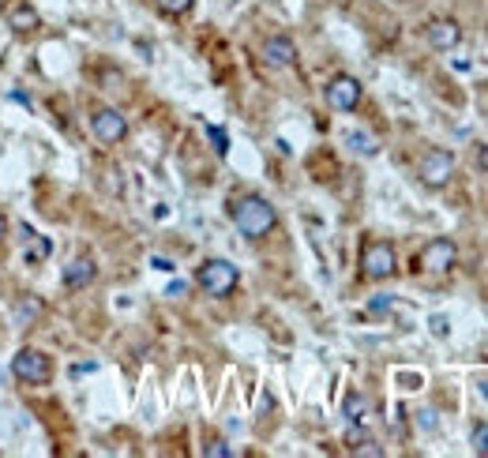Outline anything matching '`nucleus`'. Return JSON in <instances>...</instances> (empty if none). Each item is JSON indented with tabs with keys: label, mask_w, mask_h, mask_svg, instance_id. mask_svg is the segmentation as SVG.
<instances>
[{
	"label": "nucleus",
	"mask_w": 488,
	"mask_h": 458,
	"mask_svg": "<svg viewBox=\"0 0 488 458\" xmlns=\"http://www.w3.org/2000/svg\"><path fill=\"white\" fill-rule=\"evenodd\" d=\"M361 271L364 278H372V282H379V278H391L398 271V259H394V248L387 241H368L364 252H361Z\"/></svg>",
	"instance_id": "3"
},
{
	"label": "nucleus",
	"mask_w": 488,
	"mask_h": 458,
	"mask_svg": "<svg viewBox=\"0 0 488 458\" xmlns=\"http://www.w3.org/2000/svg\"><path fill=\"white\" fill-rule=\"evenodd\" d=\"M158 8L166 11V16H184L191 8V0H158Z\"/></svg>",
	"instance_id": "18"
},
{
	"label": "nucleus",
	"mask_w": 488,
	"mask_h": 458,
	"mask_svg": "<svg viewBox=\"0 0 488 458\" xmlns=\"http://www.w3.org/2000/svg\"><path fill=\"white\" fill-rule=\"evenodd\" d=\"M432 331H436V334H447V319L436 316V319H432Z\"/></svg>",
	"instance_id": "23"
},
{
	"label": "nucleus",
	"mask_w": 488,
	"mask_h": 458,
	"mask_svg": "<svg viewBox=\"0 0 488 458\" xmlns=\"http://www.w3.org/2000/svg\"><path fill=\"white\" fill-rule=\"evenodd\" d=\"M346 143L353 146V151H361V154H376V151H379L376 139H372V136H364V131H349Z\"/></svg>",
	"instance_id": "15"
},
{
	"label": "nucleus",
	"mask_w": 488,
	"mask_h": 458,
	"mask_svg": "<svg viewBox=\"0 0 488 458\" xmlns=\"http://www.w3.org/2000/svg\"><path fill=\"white\" fill-rule=\"evenodd\" d=\"M417 263H421V271H428V274H447L458 263V248H454L451 237H436V241H428L421 248Z\"/></svg>",
	"instance_id": "4"
},
{
	"label": "nucleus",
	"mask_w": 488,
	"mask_h": 458,
	"mask_svg": "<svg viewBox=\"0 0 488 458\" xmlns=\"http://www.w3.org/2000/svg\"><path fill=\"white\" fill-rule=\"evenodd\" d=\"M473 451H477V454H488V424H477V428H473Z\"/></svg>",
	"instance_id": "19"
},
{
	"label": "nucleus",
	"mask_w": 488,
	"mask_h": 458,
	"mask_svg": "<svg viewBox=\"0 0 488 458\" xmlns=\"http://www.w3.org/2000/svg\"><path fill=\"white\" fill-rule=\"evenodd\" d=\"M196 282L203 293H211V297H229L236 289V282H241V274H236V267L229 259H206L196 274Z\"/></svg>",
	"instance_id": "2"
},
{
	"label": "nucleus",
	"mask_w": 488,
	"mask_h": 458,
	"mask_svg": "<svg viewBox=\"0 0 488 458\" xmlns=\"http://www.w3.org/2000/svg\"><path fill=\"white\" fill-rule=\"evenodd\" d=\"M357 101H361V83L353 76H334L327 83V106L331 109L349 113V109H357Z\"/></svg>",
	"instance_id": "8"
},
{
	"label": "nucleus",
	"mask_w": 488,
	"mask_h": 458,
	"mask_svg": "<svg viewBox=\"0 0 488 458\" xmlns=\"http://www.w3.org/2000/svg\"><path fill=\"white\" fill-rule=\"evenodd\" d=\"M206 139L214 143V151H218V154H226V151H229V136H226V131H221L218 124H206Z\"/></svg>",
	"instance_id": "17"
},
{
	"label": "nucleus",
	"mask_w": 488,
	"mask_h": 458,
	"mask_svg": "<svg viewBox=\"0 0 488 458\" xmlns=\"http://www.w3.org/2000/svg\"><path fill=\"white\" fill-rule=\"evenodd\" d=\"M349 451H353V454H361V458H379V454H383V447H379L376 439H368V436L357 439V443H349Z\"/></svg>",
	"instance_id": "16"
},
{
	"label": "nucleus",
	"mask_w": 488,
	"mask_h": 458,
	"mask_svg": "<svg viewBox=\"0 0 488 458\" xmlns=\"http://www.w3.org/2000/svg\"><path fill=\"white\" fill-rule=\"evenodd\" d=\"M473 158H477V166H481V169H488V146L477 143V154H473Z\"/></svg>",
	"instance_id": "22"
},
{
	"label": "nucleus",
	"mask_w": 488,
	"mask_h": 458,
	"mask_svg": "<svg viewBox=\"0 0 488 458\" xmlns=\"http://www.w3.org/2000/svg\"><path fill=\"white\" fill-rule=\"evenodd\" d=\"M4 19L11 31H19V34H31L41 26V16H38V8L31 4V0H11V4L4 8Z\"/></svg>",
	"instance_id": "9"
},
{
	"label": "nucleus",
	"mask_w": 488,
	"mask_h": 458,
	"mask_svg": "<svg viewBox=\"0 0 488 458\" xmlns=\"http://www.w3.org/2000/svg\"><path fill=\"white\" fill-rule=\"evenodd\" d=\"M151 263H154V267H158V271H173V263H169V259H161V256H154Z\"/></svg>",
	"instance_id": "24"
},
{
	"label": "nucleus",
	"mask_w": 488,
	"mask_h": 458,
	"mask_svg": "<svg viewBox=\"0 0 488 458\" xmlns=\"http://www.w3.org/2000/svg\"><path fill=\"white\" fill-rule=\"evenodd\" d=\"M424 34H428V46L439 49V53H447V49H454L458 41H462V31H458L454 19H436V23H428Z\"/></svg>",
	"instance_id": "11"
},
{
	"label": "nucleus",
	"mask_w": 488,
	"mask_h": 458,
	"mask_svg": "<svg viewBox=\"0 0 488 458\" xmlns=\"http://www.w3.org/2000/svg\"><path fill=\"white\" fill-rule=\"evenodd\" d=\"M206 454H211V458H229L233 447H229L226 439H211V443H206Z\"/></svg>",
	"instance_id": "20"
},
{
	"label": "nucleus",
	"mask_w": 488,
	"mask_h": 458,
	"mask_svg": "<svg viewBox=\"0 0 488 458\" xmlns=\"http://www.w3.org/2000/svg\"><path fill=\"white\" fill-rule=\"evenodd\" d=\"M342 413H346V421L349 424H368V398L364 394H346V402H342Z\"/></svg>",
	"instance_id": "14"
},
{
	"label": "nucleus",
	"mask_w": 488,
	"mask_h": 458,
	"mask_svg": "<svg viewBox=\"0 0 488 458\" xmlns=\"http://www.w3.org/2000/svg\"><path fill=\"white\" fill-rule=\"evenodd\" d=\"M184 289H188L184 282H173V286H169V297H181V293H184Z\"/></svg>",
	"instance_id": "25"
},
{
	"label": "nucleus",
	"mask_w": 488,
	"mask_h": 458,
	"mask_svg": "<svg viewBox=\"0 0 488 458\" xmlns=\"http://www.w3.org/2000/svg\"><path fill=\"white\" fill-rule=\"evenodd\" d=\"M19 233H23V259L31 263V267L53 252V241H49V237H38L31 226H19Z\"/></svg>",
	"instance_id": "13"
},
{
	"label": "nucleus",
	"mask_w": 488,
	"mask_h": 458,
	"mask_svg": "<svg viewBox=\"0 0 488 458\" xmlns=\"http://www.w3.org/2000/svg\"><path fill=\"white\" fill-rule=\"evenodd\" d=\"M91 131H94L98 143L113 146V143H121V139L128 136V121H124L116 109H98V113L91 116Z\"/></svg>",
	"instance_id": "7"
},
{
	"label": "nucleus",
	"mask_w": 488,
	"mask_h": 458,
	"mask_svg": "<svg viewBox=\"0 0 488 458\" xmlns=\"http://www.w3.org/2000/svg\"><path fill=\"white\" fill-rule=\"evenodd\" d=\"M94 278H98V267H94L91 256H76V259L64 267V286H68V289H86Z\"/></svg>",
	"instance_id": "12"
},
{
	"label": "nucleus",
	"mask_w": 488,
	"mask_h": 458,
	"mask_svg": "<svg viewBox=\"0 0 488 458\" xmlns=\"http://www.w3.org/2000/svg\"><path fill=\"white\" fill-rule=\"evenodd\" d=\"M233 221H236V229L244 233V237H267V233L278 226V214H274V206L263 199V196H244V199H236L233 203Z\"/></svg>",
	"instance_id": "1"
},
{
	"label": "nucleus",
	"mask_w": 488,
	"mask_h": 458,
	"mask_svg": "<svg viewBox=\"0 0 488 458\" xmlns=\"http://www.w3.org/2000/svg\"><path fill=\"white\" fill-rule=\"evenodd\" d=\"M4 237H8V218L0 214V241H4Z\"/></svg>",
	"instance_id": "26"
},
{
	"label": "nucleus",
	"mask_w": 488,
	"mask_h": 458,
	"mask_svg": "<svg viewBox=\"0 0 488 458\" xmlns=\"http://www.w3.org/2000/svg\"><path fill=\"white\" fill-rule=\"evenodd\" d=\"M11 372H16V379H23V383H46L53 364H49L46 353H38V349H19L16 357H11Z\"/></svg>",
	"instance_id": "5"
},
{
	"label": "nucleus",
	"mask_w": 488,
	"mask_h": 458,
	"mask_svg": "<svg viewBox=\"0 0 488 458\" xmlns=\"http://www.w3.org/2000/svg\"><path fill=\"white\" fill-rule=\"evenodd\" d=\"M263 61H267L271 68H293V61H297V46H293V38L286 34H274L263 41Z\"/></svg>",
	"instance_id": "10"
},
{
	"label": "nucleus",
	"mask_w": 488,
	"mask_h": 458,
	"mask_svg": "<svg viewBox=\"0 0 488 458\" xmlns=\"http://www.w3.org/2000/svg\"><path fill=\"white\" fill-rule=\"evenodd\" d=\"M391 297H376V301H368V316H383V312H391Z\"/></svg>",
	"instance_id": "21"
},
{
	"label": "nucleus",
	"mask_w": 488,
	"mask_h": 458,
	"mask_svg": "<svg viewBox=\"0 0 488 458\" xmlns=\"http://www.w3.org/2000/svg\"><path fill=\"white\" fill-rule=\"evenodd\" d=\"M417 173H421V181H424L428 188H443V184L451 181V173H454V154H451V151H428V154L421 158Z\"/></svg>",
	"instance_id": "6"
}]
</instances>
